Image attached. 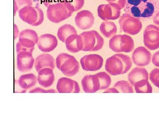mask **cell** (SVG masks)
<instances>
[{
  "mask_svg": "<svg viewBox=\"0 0 159 119\" xmlns=\"http://www.w3.org/2000/svg\"><path fill=\"white\" fill-rule=\"evenodd\" d=\"M82 68L86 71H97L102 67L103 59L98 54L85 55L80 59Z\"/></svg>",
  "mask_w": 159,
  "mask_h": 119,
  "instance_id": "cell-12",
  "label": "cell"
},
{
  "mask_svg": "<svg viewBox=\"0 0 159 119\" xmlns=\"http://www.w3.org/2000/svg\"><path fill=\"white\" fill-rule=\"evenodd\" d=\"M122 9L115 4H102L98 6V16L104 21L116 20L120 17Z\"/></svg>",
  "mask_w": 159,
  "mask_h": 119,
  "instance_id": "cell-11",
  "label": "cell"
},
{
  "mask_svg": "<svg viewBox=\"0 0 159 119\" xmlns=\"http://www.w3.org/2000/svg\"><path fill=\"white\" fill-rule=\"evenodd\" d=\"M129 81L133 86L136 82L142 79H148V74L146 69L142 67H136L132 70L128 75Z\"/></svg>",
  "mask_w": 159,
  "mask_h": 119,
  "instance_id": "cell-22",
  "label": "cell"
},
{
  "mask_svg": "<svg viewBox=\"0 0 159 119\" xmlns=\"http://www.w3.org/2000/svg\"><path fill=\"white\" fill-rule=\"evenodd\" d=\"M100 31L105 37L111 38L116 34L117 26L113 22L105 21L100 25Z\"/></svg>",
  "mask_w": 159,
  "mask_h": 119,
  "instance_id": "cell-24",
  "label": "cell"
},
{
  "mask_svg": "<svg viewBox=\"0 0 159 119\" xmlns=\"http://www.w3.org/2000/svg\"><path fill=\"white\" fill-rule=\"evenodd\" d=\"M65 43L66 49L71 53H77L83 49V41L80 34H72L66 40Z\"/></svg>",
  "mask_w": 159,
  "mask_h": 119,
  "instance_id": "cell-20",
  "label": "cell"
},
{
  "mask_svg": "<svg viewBox=\"0 0 159 119\" xmlns=\"http://www.w3.org/2000/svg\"><path fill=\"white\" fill-rule=\"evenodd\" d=\"M132 57L135 65L139 67H144L150 63L152 54L150 51L145 47L140 46L135 49Z\"/></svg>",
  "mask_w": 159,
  "mask_h": 119,
  "instance_id": "cell-13",
  "label": "cell"
},
{
  "mask_svg": "<svg viewBox=\"0 0 159 119\" xmlns=\"http://www.w3.org/2000/svg\"><path fill=\"white\" fill-rule=\"evenodd\" d=\"M73 34H77V31L73 26L70 24H65L61 26L57 31V37L63 42H66L67 38Z\"/></svg>",
  "mask_w": 159,
  "mask_h": 119,
  "instance_id": "cell-25",
  "label": "cell"
},
{
  "mask_svg": "<svg viewBox=\"0 0 159 119\" xmlns=\"http://www.w3.org/2000/svg\"><path fill=\"white\" fill-rule=\"evenodd\" d=\"M153 22L155 24L159 26V10L153 17Z\"/></svg>",
  "mask_w": 159,
  "mask_h": 119,
  "instance_id": "cell-36",
  "label": "cell"
},
{
  "mask_svg": "<svg viewBox=\"0 0 159 119\" xmlns=\"http://www.w3.org/2000/svg\"><path fill=\"white\" fill-rule=\"evenodd\" d=\"M74 11L65 2H61L49 6L47 17L50 21L58 24L72 16Z\"/></svg>",
  "mask_w": 159,
  "mask_h": 119,
  "instance_id": "cell-4",
  "label": "cell"
},
{
  "mask_svg": "<svg viewBox=\"0 0 159 119\" xmlns=\"http://www.w3.org/2000/svg\"><path fill=\"white\" fill-rule=\"evenodd\" d=\"M118 90L119 93H134L133 86L126 80H121L115 83L114 86Z\"/></svg>",
  "mask_w": 159,
  "mask_h": 119,
  "instance_id": "cell-27",
  "label": "cell"
},
{
  "mask_svg": "<svg viewBox=\"0 0 159 119\" xmlns=\"http://www.w3.org/2000/svg\"><path fill=\"white\" fill-rule=\"evenodd\" d=\"M110 48L116 53H130L134 49L133 39L127 34L116 35L109 40Z\"/></svg>",
  "mask_w": 159,
  "mask_h": 119,
  "instance_id": "cell-6",
  "label": "cell"
},
{
  "mask_svg": "<svg viewBox=\"0 0 159 119\" xmlns=\"http://www.w3.org/2000/svg\"><path fill=\"white\" fill-rule=\"evenodd\" d=\"M159 10V0H126L124 11L139 19L153 18Z\"/></svg>",
  "mask_w": 159,
  "mask_h": 119,
  "instance_id": "cell-1",
  "label": "cell"
},
{
  "mask_svg": "<svg viewBox=\"0 0 159 119\" xmlns=\"http://www.w3.org/2000/svg\"><path fill=\"white\" fill-rule=\"evenodd\" d=\"M30 93H56V90H54L51 89L49 90H45L43 89L40 88V87H37L32 90H30L29 91Z\"/></svg>",
  "mask_w": 159,
  "mask_h": 119,
  "instance_id": "cell-33",
  "label": "cell"
},
{
  "mask_svg": "<svg viewBox=\"0 0 159 119\" xmlns=\"http://www.w3.org/2000/svg\"><path fill=\"white\" fill-rule=\"evenodd\" d=\"M38 73L37 80L41 86L47 88L53 84L55 77L52 69L43 68Z\"/></svg>",
  "mask_w": 159,
  "mask_h": 119,
  "instance_id": "cell-21",
  "label": "cell"
},
{
  "mask_svg": "<svg viewBox=\"0 0 159 119\" xmlns=\"http://www.w3.org/2000/svg\"><path fill=\"white\" fill-rule=\"evenodd\" d=\"M76 25L81 30L90 29L93 25L95 18L90 11L83 10L77 12L75 18Z\"/></svg>",
  "mask_w": 159,
  "mask_h": 119,
  "instance_id": "cell-14",
  "label": "cell"
},
{
  "mask_svg": "<svg viewBox=\"0 0 159 119\" xmlns=\"http://www.w3.org/2000/svg\"><path fill=\"white\" fill-rule=\"evenodd\" d=\"M144 43L145 46L151 51L159 48V27L150 24L144 31Z\"/></svg>",
  "mask_w": 159,
  "mask_h": 119,
  "instance_id": "cell-10",
  "label": "cell"
},
{
  "mask_svg": "<svg viewBox=\"0 0 159 119\" xmlns=\"http://www.w3.org/2000/svg\"><path fill=\"white\" fill-rule=\"evenodd\" d=\"M57 89L59 93H79L80 91L78 82L66 77H62L58 80Z\"/></svg>",
  "mask_w": 159,
  "mask_h": 119,
  "instance_id": "cell-16",
  "label": "cell"
},
{
  "mask_svg": "<svg viewBox=\"0 0 159 119\" xmlns=\"http://www.w3.org/2000/svg\"><path fill=\"white\" fill-rule=\"evenodd\" d=\"M96 75L99 77L100 81V90L108 88L111 82V79L109 75L106 72H100Z\"/></svg>",
  "mask_w": 159,
  "mask_h": 119,
  "instance_id": "cell-28",
  "label": "cell"
},
{
  "mask_svg": "<svg viewBox=\"0 0 159 119\" xmlns=\"http://www.w3.org/2000/svg\"><path fill=\"white\" fill-rule=\"evenodd\" d=\"M35 68L39 73L41 70L44 68H55V60L53 56L50 54H43L38 56L35 59Z\"/></svg>",
  "mask_w": 159,
  "mask_h": 119,
  "instance_id": "cell-19",
  "label": "cell"
},
{
  "mask_svg": "<svg viewBox=\"0 0 159 119\" xmlns=\"http://www.w3.org/2000/svg\"><path fill=\"white\" fill-rule=\"evenodd\" d=\"M39 37L37 33L34 30L26 29L20 32L19 41L16 44L17 54L23 51L33 52L34 46L38 42Z\"/></svg>",
  "mask_w": 159,
  "mask_h": 119,
  "instance_id": "cell-5",
  "label": "cell"
},
{
  "mask_svg": "<svg viewBox=\"0 0 159 119\" xmlns=\"http://www.w3.org/2000/svg\"><path fill=\"white\" fill-rule=\"evenodd\" d=\"M120 31L125 34L134 35L139 34L142 28L140 19L125 13L119 17V21Z\"/></svg>",
  "mask_w": 159,
  "mask_h": 119,
  "instance_id": "cell-9",
  "label": "cell"
},
{
  "mask_svg": "<svg viewBox=\"0 0 159 119\" xmlns=\"http://www.w3.org/2000/svg\"><path fill=\"white\" fill-rule=\"evenodd\" d=\"M73 11H77L82 9L84 4V0H64Z\"/></svg>",
  "mask_w": 159,
  "mask_h": 119,
  "instance_id": "cell-29",
  "label": "cell"
},
{
  "mask_svg": "<svg viewBox=\"0 0 159 119\" xmlns=\"http://www.w3.org/2000/svg\"><path fill=\"white\" fill-rule=\"evenodd\" d=\"M41 1L42 3L48 8L51 5L63 2L64 0H41Z\"/></svg>",
  "mask_w": 159,
  "mask_h": 119,
  "instance_id": "cell-34",
  "label": "cell"
},
{
  "mask_svg": "<svg viewBox=\"0 0 159 119\" xmlns=\"http://www.w3.org/2000/svg\"><path fill=\"white\" fill-rule=\"evenodd\" d=\"M37 78L34 74H25L20 77L18 80L19 85L23 89L26 90L32 88L37 82Z\"/></svg>",
  "mask_w": 159,
  "mask_h": 119,
  "instance_id": "cell-23",
  "label": "cell"
},
{
  "mask_svg": "<svg viewBox=\"0 0 159 119\" xmlns=\"http://www.w3.org/2000/svg\"><path fill=\"white\" fill-rule=\"evenodd\" d=\"M135 90L137 93H152V88L148 80L142 79L136 82Z\"/></svg>",
  "mask_w": 159,
  "mask_h": 119,
  "instance_id": "cell-26",
  "label": "cell"
},
{
  "mask_svg": "<svg viewBox=\"0 0 159 119\" xmlns=\"http://www.w3.org/2000/svg\"><path fill=\"white\" fill-rule=\"evenodd\" d=\"M27 6H32V0H14L15 14Z\"/></svg>",
  "mask_w": 159,
  "mask_h": 119,
  "instance_id": "cell-30",
  "label": "cell"
},
{
  "mask_svg": "<svg viewBox=\"0 0 159 119\" xmlns=\"http://www.w3.org/2000/svg\"><path fill=\"white\" fill-rule=\"evenodd\" d=\"M37 44L41 51L44 53H48L56 48L57 46V40L53 34H44L40 36Z\"/></svg>",
  "mask_w": 159,
  "mask_h": 119,
  "instance_id": "cell-17",
  "label": "cell"
},
{
  "mask_svg": "<svg viewBox=\"0 0 159 119\" xmlns=\"http://www.w3.org/2000/svg\"><path fill=\"white\" fill-rule=\"evenodd\" d=\"M81 85L86 93H94L100 90V81L96 74L86 75L81 80Z\"/></svg>",
  "mask_w": 159,
  "mask_h": 119,
  "instance_id": "cell-18",
  "label": "cell"
},
{
  "mask_svg": "<svg viewBox=\"0 0 159 119\" xmlns=\"http://www.w3.org/2000/svg\"><path fill=\"white\" fill-rule=\"evenodd\" d=\"M149 78L153 85L159 89V68L153 69L149 74Z\"/></svg>",
  "mask_w": 159,
  "mask_h": 119,
  "instance_id": "cell-31",
  "label": "cell"
},
{
  "mask_svg": "<svg viewBox=\"0 0 159 119\" xmlns=\"http://www.w3.org/2000/svg\"><path fill=\"white\" fill-rule=\"evenodd\" d=\"M19 14L23 21L33 26L39 25L44 20L43 12L39 7L25 6L19 11Z\"/></svg>",
  "mask_w": 159,
  "mask_h": 119,
  "instance_id": "cell-8",
  "label": "cell"
},
{
  "mask_svg": "<svg viewBox=\"0 0 159 119\" xmlns=\"http://www.w3.org/2000/svg\"><path fill=\"white\" fill-rule=\"evenodd\" d=\"M34 60L32 52L23 51L17 54V69L21 73L31 70L33 66Z\"/></svg>",
  "mask_w": 159,
  "mask_h": 119,
  "instance_id": "cell-15",
  "label": "cell"
},
{
  "mask_svg": "<svg viewBox=\"0 0 159 119\" xmlns=\"http://www.w3.org/2000/svg\"><path fill=\"white\" fill-rule=\"evenodd\" d=\"M152 62L154 65L159 67V51L153 54L152 57Z\"/></svg>",
  "mask_w": 159,
  "mask_h": 119,
  "instance_id": "cell-35",
  "label": "cell"
},
{
  "mask_svg": "<svg viewBox=\"0 0 159 119\" xmlns=\"http://www.w3.org/2000/svg\"><path fill=\"white\" fill-rule=\"evenodd\" d=\"M80 35L82 37L84 47L82 51L87 52L97 51L102 48L104 45V39L95 30L84 31Z\"/></svg>",
  "mask_w": 159,
  "mask_h": 119,
  "instance_id": "cell-7",
  "label": "cell"
},
{
  "mask_svg": "<svg viewBox=\"0 0 159 119\" xmlns=\"http://www.w3.org/2000/svg\"><path fill=\"white\" fill-rule=\"evenodd\" d=\"M132 64V60L127 55L115 54L107 60L105 70L111 76L122 75L129 70Z\"/></svg>",
  "mask_w": 159,
  "mask_h": 119,
  "instance_id": "cell-2",
  "label": "cell"
},
{
  "mask_svg": "<svg viewBox=\"0 0 159 119\" xmlns=\"http://www.w3.org/2000/svg\"><path fill=\"white\" fill-rule=\"evenodd\" d=\"M109 4H115L119 6L121 9H124L125 6L126 0H106Z\"/></svg>",
  "mask_w": 159,
  "mask_h": 119,
  "instance_id": "cell-32",
  "label": "cell"
},
{
  "mask_svg": "<svg viewBox=\"0 0 159 119\" xmlns=\"http://www.w3.org/2000/svg\"><path fill=\"white\" fill-rule=\"evenodd\" d=\"M104 93H119V91L115 87L107 89L104 92Z\"/></svg>",
  "mask_w": 159,
  "mask_h": 119,
  "instance_id": "cell-37",
  "label": "cell"
},
{
  "mask_svg": "<svg viewBox=\"0 0 159 119\" xmlns=\"http://www.w3.org/2000/svg\"><path fill=\"white\" fill-rule=\"evenodd\" d=\"M56 63L57 68L67 77H73L79 72V62L75 57L66 53L59 54L56 58Z\"/></svg>",
  "mask_w": 159,
  "mask_h": 119,
  "instance_id": "cell-3",
  "label": "cell"
}]
</instances>
